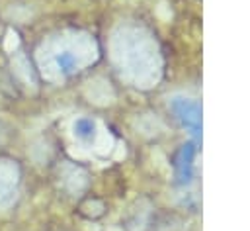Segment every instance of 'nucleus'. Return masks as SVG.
<instances>
[{
  "label": "nucleus",
  "mask_w": 250,
  "mask_h": 231,
  "mask_svg": "<svg viewBox=\"0 0 250 231\" xmlns=\"http://www.w3.org/2000/svg\"><path fill=\"white\" fill-rule=\"evenodd\" d=\"M74 129H76V135H78V137L88 139V137H92V133H94V123L88 121V119H78L76 125H74Z\"/></svg>",
  "instance_id": "nucleus-1"
}]
</instances>
